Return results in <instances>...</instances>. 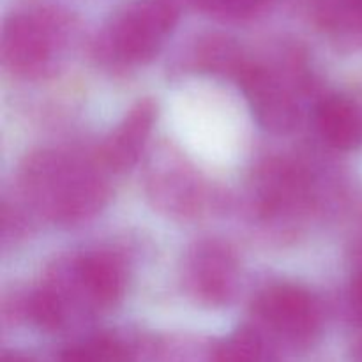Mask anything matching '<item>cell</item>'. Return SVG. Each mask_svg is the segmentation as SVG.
Wrapping results in <instances>:
<instances>
[{
  "mask_svg": "<svg viewBox=\"0 0 362 362\" xmlns=\"http://www.w3.org/2000/svg\"><path fill=\"white\" fill-rule=\"evenodd\" d=\"M105 170L62 151H39L25 159L21 193L46 219L74 225L98 214L108 198Z\"/></svg>",
  "mask_w": 362,
  "mask_h": 362,
  "instance_id": "1",
  "label": "cell"
},
{
  "mask_svg": "<svg viewBox=\"0 0 362 362\" xmlns=\"http://www.w3.org/2000/svg\"><path fill=\"white\" fill-rule=\"evenodd\" d=\"M177 23L179 6L175 0H131L106 21L95 49L112 66H141L158 55Z\"/></svg>",
  "mask_w": 362,
  "mask_h": 362,
  "instance_id": "2",
  "label": "cell"
},
{
  "mask_svg": "<svg viewBox=\"0 0 362 362\" xmlns=\"http://www.w3.org/2000/svg\"><path fill=\"white\" fill-rule=\"evenodd\" d=\"M67 35V18L49 7L16 11L4 20L0 59L21 78L45 76Z\"/></svg>",
  "mask_w": 362,
  "mask_h": 362,
  "instance_id": "3",
  "label": "cell"
},
{
  "mask_svg": "<svg viewBox=\"0 0 362 362\" xmlns=\"http://www.w3.org/2000/svg\"><path fill=\"white\" fill-rule=\"evenodd\" d=\"M255 313L272 332L293 345H306L320 331V308L315 297L290 283L265 288L255 300Z\"/></svg>",
  "mask_w": 362,
  "mask_h": 362,
  "instance_id": "4",
  "label": "cell"
},
{
  "mask_svg": "<svg viewBox=\"0 0 362 362\" xmlns=\"http://www.w3.org/2000/svg\"><path fill=\"white\" fill-rule=\"evenodd\" d=\"M235 81L246 95L255 120L271 133L285 134L299 120V106L292 90L272 69L247 60Z\"/></svg>",
  "mask_w": 362,
  "mask_h": 362,
  "instance_id": "5",
  "label": "cell"
},
{
  "mask_svg": "<svg viewBox=\"0 0 362 362\" xmlns=\"http://www.w3.org/2000/svg\"><path fill=\"white\" fill-rule=\"evenodd\" d=\"M239 264L228 246L219 240H202L189 251L184 279L191 296L205 306H223L237 288Z\"/></svg>",
  "mask_w": 362,
  "mask_h": 362,
  "instance_id": "6",
  "label": "cell"
},
{
  "mask_svg": "<svg viewBox=\"0 0 362 362\" xmlns=\"http://www.w3.org/2000/svg\"><path fill=\"white\" fill-rule=\"evenodd\" d=\"M156 117L158 108L154 101H138L99 147L98 163L101 168L110 172H124L131 168L147 145Z\"/></svg>",
  "mask_w": 362,
  "mask_h": 362,
  "instance_id": "7",
  "label": "cell"
},
{
  "mask_svg": "<svg viewBox=\"0 0 362 362\" xmlns=\"http://www.w3.org/2000/svg\"><path fill=\"white\" fill-rule=\"evenodd\" d=\"M74 292L95 310H108L122 297L126 286L124 267L108 253H88L78 258L71 269Z\"/></svg>",
  "mask_w": 362,
  "mask_h": 362,
  "instance_id": "8",
  "label": "cell"
},
{
  "mask_svg": "<svg viewBox=\"0 0 362 362\" xmlns=\"http://www.w3.org/2000/svg\"><path fill=\"white\" fill-rule=\"evenodd\" d=\"M257 204L265 218H274L303 204L308 180L300 170L285 163H271L257 177Z\"/></svg>",
  "mask_w": 362,
  "mask_h": 362,
  "instance_id": "9",
  "label": "cell"
},
{
  "mask_svg": "<svg viewBox=\"0 0 362 362\" xmlns=\"http://www.w3.org/2000/svg\"><path fill=\"white\" fill-rule=\"evenodd\" d=\"M315 122L322 140L338 151H352L362 141V119L346 98L329 95L318 103Z\"/></svg>",
  "mask_w": 362,
  "mask_h": 362,
  "instance_id": "10",
  "label": "cell"
},
{
  "mask_svg": "<svg viewBox=\"0 0 362 362\" xmlns=\"http://www.w3.org/2000/svg\"><path fill=\"white\" fill-rule=\"evenodd\" d=\"M173 168L175 166L172 165L165 172H154V177L151 179V194L163 211L187 216L200 207V182L182 166H179V170Z\"/></svg>",
  "mask_w": 362,
  "mask_h": 362,
  "instance_id": "11",
  "label": "cell"
},
{
  "mask_svg": "<svg viewBox=\"0 0 362 362\" xmlns=\"http://www.w3.org/2000/svg\"><path fill=\"white\" fill-rule=\"evenodd\" d=\"M193 59L198 69L232 78H237L244 64L250 60L235 39L223 34H207L198 39Z\"/></svg>",
  "mask_w": 362,
  "mask_h": 362,
  "instance_id": "12",
  "label": "cell"
},
{
  "mask_svg": "<svg viewBox=\"0 0 362 362\" xmlns=\"http://www.w3.org/2000/svg\"><path fill=\"white\" fill-rule=\"evenodd\" d=\"M313 14L324 30L362 42V0H313Z\"/></svg>",
  "mask_w": 362,
  "mask_h": 362,
  "instance_id": "13",
  "label": "cell"
},
{
  "mask_svg": "<svg viewBox=\"0 0 362 362\" xmlns=\"http://www.w3.org/2000/svg\"><path fill=\"white\" fill-rule=\"evenodd\" d=\"M264 341L250 327H243L214 349L211 362H264Z\"/></svg>",
  "mask_w": 362,
  "mask_h": 362,
  "instance_id": "14",
  "label": "cell"
},
{
  "mask_svg": "<svg viewBox=\"0 0 362 362\" xmlns=\"http://www.w3.org/2000/svg\"><path fill=\"white\" fill-rule=\"evenodd\" d=\"M27 315L41 329L53 331L66 320V300L57 288L45 286L30 293L27 300Z\"/></svg>",
  "mask_w": 362,
  "mask_h": 362,
  "instance_id": "15",
  "label": "cell"
},
{
  "mask_svg": "<svg viewBox=\"0 0 362 362\" xmlns=\"http://www.w3.org/2000/svg\"><path fill=\"white\" fill-rule=\"evenodd\" d=\"M207 16L221 21H246L267 9L271 0H191Z\"/></svg>",
  "mask_w": 362,
  "mask_h": 362,
  "instance_id": "16",
  "label": "cell"
},
{
  "mask_svg": "<svg viewBox=\"0 0 362 362\" xmlns=\"http://www.w3.org/2000/svg\"><path fill=\"white\" fill-rule=\"evenodd\" d=\"M62 362H113L110 350L101 339L73 346L62 356Z\"/></svg>",
  "mask_w": 362,
  "mask_h": 362,
  "instance_id": "17",
  "label": "cell"
},
{
  "mask_svg": "<svg viewBox=\"0 0 362 362\" xmlns=\"http://www.w3.org/2000/svg\"><path fill=\"white\" fill-rule=\"evenodd\" d=\"M350 308L359 322H362V272L354 278L350 286Z\"/></svg>",
  "mask_w": 362,
  "mask_h": 362,
  "instance_id": "18",
  "label": "cell"
},
{
  "mask_svg": "<svg viewBox=\"0 0 362 362\" xmlns=\"http://www.w3.org/2000/svg\"><path fill=\"white\" fill-rule=\"evenodd\" d=\"M2 362H34V361L21 356V354H6V356L2 357Z\"/></svg>",
  "mask_w": 362,
  "mask_h": 362,
  "instance_id": "19",
  "label": "cell"
}]
</instances>
